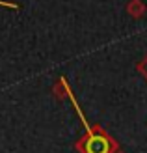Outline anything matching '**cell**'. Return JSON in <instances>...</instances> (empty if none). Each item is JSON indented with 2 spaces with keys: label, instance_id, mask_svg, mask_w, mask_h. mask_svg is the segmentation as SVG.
I'll list each match as a JSON object with an SVG mask.
<instances>
[{
  "label": "cell",
  "instance_id": "3",
  "mask_svg": "<svg viewBox=\"0 0 147 153\" xmlns=\"http://www.w3.org/2000/svg\"><path fill=\"white\" fill-rule=\"evenodd\" d=\"M125 10H127V13L132 19H142V17H145V13H147V6H145L143 0H129Z\"/></svg>",
  "mask_w": 147,
  "mask_h": 153
},
{
  "label": "cell",
  "instance_id": "2",
  "mask_svg": "<svg viewBox=\"0 0 147 153\" xmlns=\"http://www.w3.org/2000/svg\"><path fill=\"white\" fill-rule=\"evenodd\" d=\"M52 95L56 97V99H65V97H69V99H73L75 95H73V91H71V86H69V82L64 79V76H60V79L54 82V86H52Z\"/></svg>",
  "mask_w": 147,
  "mask_h": 153
},
{
  "label": "cell",
  "instance_id": "5",
  "mask_svg": "<svg viewBox=\"0 0 147 153\" xmlns=\"http://www.w3.org/2000/svg\"><path fill=\"white\" fill-rule=\"evenodd\" d=\"M115 153H125V151H123V149H119V151H115Z\"/></svg>",
  "mask_w": 147,
  "mask_h": 153
},
{
  "label": "cell",
  "instance_id": "4",
  "mask_svg": "<svg viewBox=\"0 0 147 153\" xmlns=\"http://www.w3.org/2000/svg\"><path fill=\"white\" fill-rule=\"evenodd\" d=\"M136 71H138V73H140L143 79L147 80V54H145V56L140 60V62L136 64Z\"/></svg>",
  "mask_w": 147,
  "mask_h": 153
},
{
  "label": "cell",
  "instance_id": "1",
  "mask_svg": "<svg viewBox=\"0 0 147 153\" xmlns=\"http://www.w3.org/2000/svg\"><path fill=\"white\" fill-rule=\"evenodd\" d=\"M75 149L78 153H115L121 148L117 140L108 134L100 125H91L75 142Z\"/></svg>",
  "mask_w": 147,
  "mask_h": 153
}]
</instances>
